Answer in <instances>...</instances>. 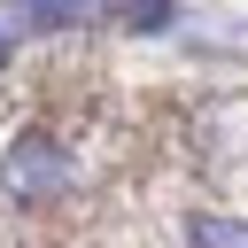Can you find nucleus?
<instances>
[{
  "label": "nucleus",
  "mask_w": 248,
  "mask_h": 248,
  "mask_svg": "<svg viewBox=\"0 0 248 248\" xmlns=\"http://www.w3.org/2000/svg\"><path fill=\"white\" fill-rule=\"evenodd\" d=\"M93 8H101V0H23L31 23H85Z\"/></svg>",
  "instance_id": "nucleus-3"
},
{
  "label": "nucleus",
  "mask_w": 248,
  "mask_h": 248,
  "mask_svg": "<svg viewBox=\"0 0 248 248\" xmlns=\"http://www.w3.org/2000/svg\"><path fill=\"white\" fill-rule=\"evenodd\" d=\"M186 248H248V225L240 217H194L186 225Z\"/></svg>",
  "instance_id": "nucleus-2"
},
{
  "label": "nucleus",
  "mask_w": 248,
  "mask_h": 248,
  "mask_svg": "<svg viewBox=\"0 0 248 248\" xmlns=\"http://www.w3.org/2000/svg\"><path fill=\"white\" fill-rule=\"evenodd\" d=\"M0 178H8V194H16V202H54V194L70 186V147H62V140H46V132H16V140H8Z\"/></svg>",
  "instance_id": "nucleus-1"
},
{
  "label": "nucleus",
  "mask_w": 248,
  "mask_h": 248,
  "mask_svg": "<svg viewBox=\"0 0 248 248\" xmlns=\"http://www.w3.org/2000/svg\"><path fill=\"white\" fill-rule=\"evenodd\" d=\"M8 54H16V31H8V23H0V62H8Z\"/></svg>",
  "instance_id": "nucleus-4"
}]
</instances>
